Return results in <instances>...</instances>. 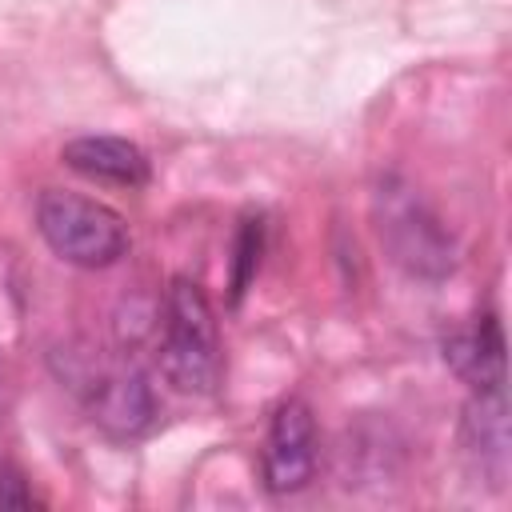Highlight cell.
<instances>
[{
  "label": "cell",
  "mask_w": 512,
  "mask_h": 512,
  "mask_svg": "<svg viewBox=\"0 0 512 512\" xmlns=\"http://www.w3.org/2000/svg\"><path fill=\"white\" fill-rule=\"evenodd\" d=\"M372 220L388 260L412 280H444L456 272V240L432 204L400 176H384L372 192Z\"/></svg>",
  "instance_id": "cell-1"
},
{
  "label": "cell",
  "mask_w": 512,
  "mask_h": 512,
  "mask_svg": "<svg viewBox=\"0 0 512 512\" xmlns=\"http://www.w3.org/2000/svg\"><path fill=\"white\" fill-rule=\"evenodd\" d=\"M160 368L168 384L192 396H212L224 376L220 328L204 288L188 276H176L164 288L160 304Z\"/></svg>",
  "instance_id": "cell-2"
},
{
  "label": "cell",
  "mask_w": 512,
  "mask_h": 512,
  "mask_svg": "<svg viewBox=\"0 0 512 512\" xmlns=\"http://www.w3.org/2000/svg\"><path fill=\"white\" fill-rule=\"evenodd\" d=\"M64 380L76 388V396L88 408V420L108 440H140L156 424V396L140 368L104 360L92 352H68L64 356Z\"/></svg>",
  "instance_id": "cell-3"
},
{
  "label": "cell",
  "mask_w": 512,
  "mask_h": 512,
  "mask_svg": "<svg viewBox=\"0 0 512 512\" xmlns=\"http://www.w3.org/2000/svg\"><path fill=\"white\" fill-rule=\"evenodd\" d=\"M36 228L44 244L76 268H108L128 252L124 216L80 192L48 188L36 204Z\"/></svg>",
  "instance_id": "cell-4"
},
{
  "label": "cell",
  "mask_w": 512,
  "mask_h": 512,
  "mask_svg": "<svg viewBox=\"0 0 512 512\" xmlns=\"http://www.w3.org/2000/svg\"><path fill=\"white\" fill-rule=\"evenodd\" d=\"M316 452H320V440H316L312 408L304 400H284L272 412L268 440H264V484H268V492L284 496V492L304 488L316 472Z\"/></svg>",
  "instance_id": "cell-5"
},
{
  "label": "cell",
  "mask_w": 512,
  "mask_h": 512,
  "mask_svg": "<svg viewBox=\"0 0 512 512\" xmlns=\"http://www.w3.org/2000/svg\"><path fill=\"white\" fill-rule=\"evenodd\" d=\"M464 452L472 456V464L496 488H504V476H508V404H504V388L472 392V400L464 408Z\"/></svg>",
  "instance_id": "cell-6"
},
{
  "label": "cell",
  "mask_w": 512,
  "mask_h": 512,
  "mask_svg": "<svg viewBox=\"0 0 512 512\" xmlns=\"http://www.w3.org/2000/svg\"><path fill=\"white\" fill-rule=\"evenodd\" d=\"M60 160L100 184H120V188H140L148 184V156L120 136H76L64 144Z\"/></svg>",
  "instance_id": "cell-7"
},
{
  "label": "cell",
  "mask_w": 512,
  "mask_h": 512,
  "mask_svg": "<svg viewBox=\"0 0 512 512\" xmlns=\"http://www.w3.org/2000/svg\"><path fill=\"white\" fill-rule=\"evenodd\" d=\"M444 360L452 372L472 388H504V336L492 316H480L468 332L452 336L444 344Z\"/></svg>",
  "instance_id": "cell-8"
},
{
  "label": "cell",
  "mask_w": 512,
  "mask_h": 512,
  "mask_svg": "<svg viewBox=\"0 0 512 512\" xmlns=\"http://www.w3.org/2000/svg\"><path fill=\"white\" fill-rule=\"evenodd\" d=\"M260 264V220H244L240 236H236V268H232V300L244 296L252 272Z\"/></svg>",
  "instance_id": "cell-9"
},
{
  "label": "cell",
  "mask_w": 512,
  "mask_h": 512,
  "mask_svg": "<svg viewBox=\"0 0 512 512\" xmlns=\"http://www.w3.org/2000/svg\"><path fill=\"white\" fill-rule=\"evenodd\" d=\"M28 504H36V496L24 488V480L20 476H4L0 480V508H28Z\"/></svg>",
  "instance_id": "cell-10"
}]
</instances>
